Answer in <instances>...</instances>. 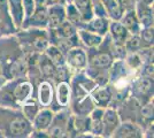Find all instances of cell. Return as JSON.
<instances>
[{"label":"cell","instance_id":"cell-1","mask_svg":"<svg viewBox=\"0 0 154 138\" xmlns=\"http://www.w3.org/2000/svg\"><path fill=\"white\" fill-rule=\"evenodd\" d=\"M29 122L24 118H16L9 124V131L13 136H23L29 131Z\"/></svg>","mask_w":154,"mask_h":138},{"label":"cell","instance_id":"cell-2","mask_svg":"<svg viewBox=\"0 0 154 138\" xmlns=\"http://www.w3.org/2000/svg\"><path fill=\"white\" fill-rule=\"evenodd\" d=\"M48 24L51 28H58L64 19V11L60 5H53L48 13Z\"/></svg>","mask_w":154,"mask_h":138},{"label":"cell","instance_id":"cell-3","mask_svg":"<svg viewBox=\"0 0 154 138\" xmlns=\"http://www.w3.org/2000/svg\"><path fill=\"white\" fill-rule=\"evenodd\" d=\"M68 61L74 67L81 68L86 63V57L85 53L81 48H70L68 52Z\"/></svg>","mask_w":154,"mask_h":138},{"label":"cell","instance_id":"cell-4","mask_svg":"<svg viewBox=\"0 0 154 138\" xmlns=\"http://www.w3.org/2000/svg\"><path fill=\"white\" fill-rule=\"evenodd\" d=\"M103 127H105V131L109 133V132L114 131L117 123H119V118H117V114H116L113 109H108L103 114Z\"/></svg>","mask_w":154,"mask_h":138},{"label":"cell","instance_id":"cell-5","mask_svg":"<svg viewBox=\"0 0 154 138\" xmlns=\"http://www.w3.org/2000/svg\"><path fill=\"white\" fill-rule=\"evenodd\" d=\"M138 19L145 26H149L153 23L152 9L147 6V4L140 2L138 5Z\"/></svg>","mask_w":154,"mask_h":138},{"label":"cell","instance_id":"cell-6","mask_svg":"<svg viewBox=\"0 0 154 138\" xmlns=\"http://www.w3.org/2000/svg\"><path fill=\"white\" fill-rule=\"evenodd\" d=\"M110 31L113 35V38L115 39L117 44H123L127 37H128V30L125 29V26L119 23V22H114L112 26H110Z\"/></svg>","mask_w":154,"mask_h":138},{"label":"cell","instance_id":"cell-7","mask_svg":"<svg viewBox=\"0 0 154 138\" xmlns=\"http://www.w3.org/2000/svg\"><path fill=\"white\" fill-rule=\"evenodd\" d=\"M52 118H53V114L50 111H42L38 115L36 116V121H35V127L39 129V130H43L48 128V125L51 123Z\"/></svg>","mask_w":154,"mask_h":138},{"label":"cell","instance_id":"cell-8","mask_svg":"<svg viewBox=\"0 0 154 138\" xmlns=\"http://www.w3.org/2000/svg\"><path fill=\"white\" fill-rule=\"evenodd\" d=\"M138 133H139V131L134 124L124 123V124H122L119 128L115 136L116 137H138L139 136Z\"/></svg>","mask_w":154,"mask_h":138},{"label":"cell","instance_id":"cell-9","mask_svg":"<svg viewBox=\"0 0 154 138\" xmlns=\"http://www.w3.org/2000/svg\"><path fill=\"white\" fill-rule=\"evenodd\" d=\"M76 8L84 20H90L92 16L91 0H76Z\"/></svg>","mask_w":154,"mask_h":138},{"label":"cell","instance_id":"cell-10","mask_svg":"<svg viewBox=\"0 0 154 138\" xmlns=\"http://www.w3.org/2000/svg\"><path fill=\"white\" fill-rule=\"evenodd\" d=\"M47 57H48V59L52 61V63L54 65V66H63V62H64V59H63V55H62V53L60 52V50L57 48L55 46H51V47H48L47 48Z\"/></svg>","mask_w":154,"mask_h":138},{"label":"cell","instance_id":"cell-11","mask_svg":"<svg viewBox=\"0 0 154 138\" xmlns=\"http://www.w3.org/2000/svg\"><path fill=\"white\" fill-rule=\"evenodd\" d=\"M105 4V8L108 11V13L110 14V16L113 19H120L122 16V9L120 4L116 0H103Z\"/></svg>","mask_w":154,"mask_h":138},{"label":"cell","instance_id":"cell-12","mask_svg":"<svg viewBox=\"0 0 154 138\" xmlns=\"http://www.w3.org/2000/svg\"><path fill=\"white\" fill-rule=\"evenodd\" d=\"M152 86H153V81H151L149 77H144L136 82L135 91L139 94H146L148 92H151Z\"/></svg>","mask_w":154,"mask_h":138},{"label":"cell","instance_id":"cell-13","mask_svg":"<svg viewBox=\"0 0 154 138\" xmlns=\"http://www.w3.org/2000/svg\"><path fill=\"white\" fill-rule=\"evenodd\" d=\"M123 23H124L123 26H125L127 30H130V31H132V32H138L139 26H138V21L136 19L135 13H134L132 9H130V12L125 15V17H124V20H123Z\"/></svg>","mask_w":154,"mask_h":138},{"label":"cell","instance_id":"cell-14","mask_svg":"<svg viewBox=\"0 0 154 138\" xmlns=\"http://www.w3.org/2000/svg\"><path fill=\"white\" fill-rule=\"evenodd\" d=\"M58 29L59 37L62 38H71L75 35V26H72V22H62L60 26L57 28Z\"/></svg>","mask_w":154,"mask_h":138},{"label":"cell","instance_id":"cell-15","mask_svg":"<svg viewBox=\"0 0 154 138\" xmlns=\"http://www.w3.org/2000/svg\"><path fill=\"white\" fill-rule=\"evenodd\" d=\"M52 99V90L48 83H42L39 87V100L43 105H48Z\"/></svg>","mask_w":154,"mask_h":138},{"label":"cell","instance_id":"cell-16","mask_svg":"<svg viewBox=\"0 0 154 138\" xmlns=\"http://www.w3.org/2000/svg\"><path fill=\"white\" fill-rule=\"evenodd\" d=\"M30 92H31V85L29 83H22L21 85H17L15 87L14 97L20 101H23L29 97Z\"/></svg>","mask_w":154,"mask_h":138},{"label":"cell","instance_id":"cell-17","mask_svg":"<svg viewBox=\"0 0 154 138\" xmlns=\"http://www.w3.org/2000/svg\"><path fill=\"white\" fill-rule=\"evenodd\" d=\"M110 62H112V59H110L109 54H106V53H99L91 60V65L96 68H105L108 66Z\"/></svg>","mask_w":154,"mask_h":138},{"label":"cell","instance_id":"cell-18","mask_svg":"<svg viewBox=\"0 0 154 138\" xmlns=\"http://www.w3.org/2000/svg\"><path fill=\"white\" fill-rule=\"evenodd\" d=\"M69 99V85L66 82H61L58 86V100L61 105H67Z\"/></svg>","mask_w":154,"mask_h":138},{"label":"cell","instance_id":"cell-19","mask_svg":"<svg viewBox=\"0 0 154 138\" xmlns=\"http://www.w3.org/2000/svg\"><path fill=\"white\" fill-rule=\"evenodd\" d=\"M81 38L83 39V41L85 43V45L88 46H96L98 44H100L101 41V37L97 36L91 32H86V31H79Z\"/></svg>","mask_w":154,"mask_h":138},{"label":"cell","instance_id":"cell-20","mask_svg":"<svg viewBox=\"0 0 154 138\" xmlns=\"http://www.w3.org/2000/svg\"><path fill=\"white\" fill-rule=\"evenodd\" d=\"M47 12L45 7H42L39 5L36 13L33 14V17L31 19V24H44L47 22Z\"/></svg>","mask_w":154,"mask_h":138},{"label":"cell","instance_id":"cell-21","mask_svg":"<svg viewBox=\"0 0 154 138\" xmlns=\"http://www.w3.org/2000/svg\"><path fill=\"white\" fill-rule=\"evenodd\" d=\"M11 4H12L14 19L16 21V23L20 24L22 21V17H23V6L21 5L22 0H11Z\"/></svg>","mask_w":154,"mask_h":138},{"label":"cell","instance_id":"cell-22","mask_svg":"<svg viewBox=\"0 0 154 138\" xmlns=\"http://www.w3.org/2000/svg\"><path fill=\"white\" fill-rule=\"evenodd\" d=\"M89 28H90L92 31H94V32L103 33L107 30V21L101 19V17L94 19V20L90 23Z\"/></svg>","mask_w":154,"mask_h":138},{"label":"cell","instance_id":"cell-23","mask_svg":"<svg viewBox=\"0 0 154 138\" xmlns=\"http://www.w3.org/2000/svg\"><path fill=\"white\" fill-rule=\"evenodd\" d=\"M94 98H96L97 103L100 104V105H106L110 99V93L108 90L103 89V90H98L94 94Z\"/></svg>","mask_w":154,"mask_h":138},{"label":"cell","instance_id":"cell-24","mask_svg":"<svg viewBox=\"0 0 154 138\" xmlns=\"http://www.w3.org/2000/svg\"><path fill=\"white\" fill-rule=\"evenodd\" d=\"M40 67H42V72L45 76H54L55 75V68H54V65L52 63L51 60H44L40 63Z\"/></svg>","mask_w":154,"mask_h":138},{"label":"cell","instance_id":"cell-25","mask_svg":"<svg viewBox=\"0 0 154 138\" xmlns=\"http://www.w3.org/2000/svg\"><path fill=\"white\" fill-rule=\"evenodd\" d=\"M141 39L144 40L147 45L153 44V28L146 26V29L141 33Z\"/></svg>","mask_w":154,"mask_h":138},{"label":"cell","instance_id":"cell-26","mask_svg":"<svg viewBox=\"0 0 154 138\" xmlns=\"http://www.w3.org/2000/svg\"><path fill=\"white\" fill-rule=\"evenodd\" d=\"M66 130L62 125H53L50 129V136L52 137H63Z\"/></svg>","mask_w":154,"mask_h":138},{"label":"cell","instance_id":"cell-27","mask_svg":"<svg viewBox=\"0 0 154 138\" xmlns=\"http://www.w3.org/2000/svg\"><path fill=\"white\" fill-rule=\"evenodd\" d=\"M141 46V40L139 37H137V36H135V37H132L131 39L128 41V48L130 50V51H137L139 47Z\"/></svg>","mask_w":154,"mask_h":138},{"label":"cell","instance_id":"cell-28","mask_svg":"<svg viewBox=\"0 0 154 138\" xmlns=\"http://www.w3.org/2000/svg\"><path fill=\"white\" fill-rule=\"evenodd\" d=\"M75 127L77 128L78 131H84V130L89 129L90 124H89L86 118H77L76 121H75Z\"/></svg>","mask_w":154,"mask_h":138},{"label":"cell","instance_id":"cell-29","mask_svg":"<svg viewBox=\"0 0 154 138\" xmlns=\"http://www.w3.org/2000/svg\"><path fill=\"white\" fill-rule=\"evenodd\" d=\"M68 16H69V20L70 22H78L79 20V13L77 11V8H75L74 6H69L68 7Z\"/></svg>","mask_w":154,"mask_h":138},{"label":"cell","instance_id":"cell-30","mask_svg":"<svg viewBox=\"0 0 154 138\" xmlns=\"http://www.w3.org/2000/svg\"><path fill=\"white\" fill-rule=\"evenodd\" d=\"M33 45H35V47H36V50H38V51H44L45 48H47L48 43H47V40H46L45 38L39 37V38H37V39L35 40Z\"/></svg>","mask_w":154,"mask_h":138},{"label":"cell","instance_id":"cell-31","mask_svg":"<svg viewBox=\"0 0 154 138\" xmlns=\"http://www.w3.org/2000/svg\"><path fill=\"white\" fill-rule=\"evenodd\" d=\"M141 114L143 116L146 118H153V105L152 104H147L143 107L141 109Z\"/></svg>","mask_w":154,"mask_h":138},{"label":"cell","instance_id":"cell-32","mask_svg":"<svg viewBox=\"0 0 154 138\" xmlns=\"http://www.w3.org/2000/svg\"><path fill=\"white\" fill-rule=\"evenodd\" d=\"M23 8L26 9V16H30L33 13V0H23Z\"/></svg>","mask_w":154,"mask_h":138},{"label":"cell","instance_id":"cell-33","mask_svg":"<svg viewBox=\"0 0 154 138\" xmlns=\"http://www.w3.org/2000/svg\"><path fill=\"white\" fill-rule=\"evenodd\" d=\"M144 74L147 75L148 77H153V65H147V66H145Z\"/></svg>","mask_w":154,"mask_h":138},{"label":"cell","instance_id":"cell-34","mask_svg":"<svg viewBox=\"0 0 154 138\" xmlns=\"http://www.w3.org/2000/svg\"><path fill=\"white\" fill-rule=\"evenodd\" d=\"M60 0H47V4L48 5H57Z\"/></svg>","mask_w":154,"mask_h":138},{"label":"cell","instance_id":"cell-35","mask_svg":"<svg viewBox=\"0 0 154 138\" xmlns=\"http://www.w3.org/2000/svg\"><path fill=\"white\" fill-rule=\"evenodd\" d=\"M152 1H153V0H144V2H145V4H151V2H152Z\"/></svg>","mask_w":154,"mask_h":138},{"label":"cell","instance_id":"cell-36","mask_svg":"<svg viewBox=\"0 0 154 138\" xmlns=\"http://www.w3.org/2000/svg\"><path fill=\"white\" fill-rule=\"evenodd\" d=\"M36 1H37V2H38V4H42V2H43V1H44V0H36Z\"/></svg>","mask_w":154,"mask_h":138}]
</instances>
